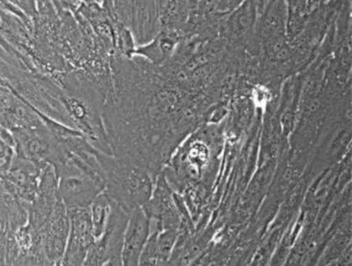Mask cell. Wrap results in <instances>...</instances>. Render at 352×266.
I'll use <instances>...</instances> for the list:
<instances>
[{
  "mask_svg": "<svg viewBox=\"0 0 352 266\" xmlns=\"http://www.w3.org/2000/svg\"><path fill=\"white\" fill-rule=\"evenodd\" d=\"M107 181L114 199L125 209H135L151 198L152 183L145 170L129 163L108 162Z\"/></svg>",
  "mask_w": 352,
  "mask_h": 266,
  "instance_id": "1",
  "label": "cell"
},
{
  "mask_svg": "<svg viewBox=\"0 0 352 266\" xmlns=\"http://www.w3.org/2000/svg\"><path fill=\"white\" fill-rule=\"evenodd\" d=\"M149 234V218L141 207L131 214L123 236V266H138Z\"/></svg>",
  "mask_w": 352,
  "mask_h": 266,
  "instance_id": "2",
  "label": "cell"
},
{
  "mask_svg": "<svg viewBox=\"0 0 352 266\" xmlns=\"http://www.w3.org/2000/svg\"><path fill=\"white\" fill-rule=\"evenodd\" d=\"M63 195L69 206H86L100 192L98 182L82 177H68L62 186Z\"/></svg>",
  "mask_w": 352,
  "mask_h": 266,
  "instance_id": "3",
  "label": "cell"
},
{
  "mask_svg": "<svg viewBox=\"0 0 352 266\" xmlns=\"http://www.w3.org/2000/svg\"><path fill=\"white\" fill-rule=\"evenodd\" d=\"M107 206L108 201L106 198H98L94 204V210H92V225H94V232L97 236L102 232L103 225L106 221Z\"/></svg>",
  "mask_w": 352,
  "mask_h": 266,
  "instance_id": "4",
  "label": "cell"
}]
</instances>
